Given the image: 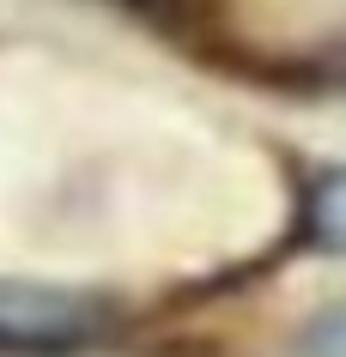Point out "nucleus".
<instances>
[{
  "instance_id": "nucleus-1",
  "label": "nucleus",
  "mask_w": 346,
  "mask_h": 357,
  "mask_svg": "<svg viewBox=\"0 0 346 357\" xmlns=\"http://www.w3.org/2000/svg\"><path fill=\"white\" fill-rule=\"evenodd\" d=\"M85 333V309L61 291L0 284V339L6 345H67Z\"/></svg>"
},
{
  "instance_id": "nucleus-2",
  "label": "nucleus",
  "mask_w": 346,
  "mask_h": 357,
  "mask_svg": "<svg viewBox=\"0 0 346 357\" xmlns=\"http://www.w3.org/2000/svg\"><path fill=\"white\" fill-rule=\"evenodd\" d=\"M291 351L298 357H346V297L316 309V315L291 333Z\"/></svg>"
},
{
  "instance_id": "nucleus-3",
  "label": "nucleus",
  "mask_w": 346,
  "mask_h": 357,
  "mask_svg": "<svg viewBox=\"0 0 346 357\" xmlns=\"http://www.w3.org/2000/svg\"><path fill=\"white\" fill-rule=\"evenodd\" d=\"M310 236L322 248H346V169L316 188V200H310Z\"/></svg>"
}]
</instances>
